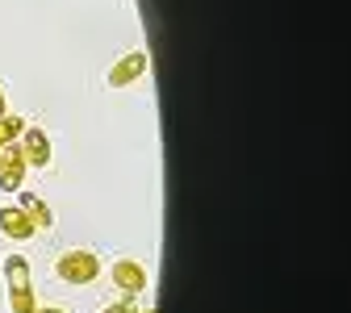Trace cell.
I'll return each instance as SVG.
<instances>
[{
  "mask_svg": "<svg viewBox=\"0 0 351 313\" xmlns=\"http://www.w3.org/2000/svg\"><path fill=\"white\" fill-rule=\"evenodd\" d=\"M147 63H151V55H147V51H134V55H125V59H117V63H113V71H109V88H125V84H134V79H143Z\"/></svg>",
  "mask_w": 351,
  "mask_h": 313,
  "instance_id": "5b68a950",
  "label": "cell"
},
{
  "mask_svg": "<svg viewBox=\"0 0 351 313\" xmlns=\"http://www.w3.org/2000/svg\"><path fill=\"white\" fill-rule=\"evenodd\" d=\"M38 301H34V288H21V292H9V313H34Z\"/></svg>",
  "mask_w": 351,
  "mask_h": 313,
  "instance_id": "9c48e42d",
  "label": "cell"
},
{
  "mask_svg": "<svg viewBox=\"0 0 351 313\" xmlns=\"http://www.w3.org/2000/svg\"><path fill=\"white\" fill-rule=\"evenodd\" d=\"M34 313H67V309H63V305H38Z\"/></svg>",
  "mask_w": 351,
  "mask_h": 313,
  "instance_id": "8fae6325",
  "label": "cell"
},
{
  "mask_svg": "<svg viewBox=\"0 0 351 313\" xmlns=\"http://www.w3.org/2000/svg\"><path fill=\"white\" fill-rule=\"evenodd\" d=\"M143 313H159V309H143Z\"/></svg>",
  "mask_w": 351,
  "mask_h": 313,
  "instance_id": "5bb4252c",
  "label": "cell"
},
{
  "mask_svg": "<svg viewBox=\"0 0 351 313\" xmlns=\"http://www.w3.org/2000/svg\"><path fill=\"white\" fill-rule=\"evenodd\" d=\"M21 134H25V121L21 117H0V151H9V147H17L21 142Z\"/></svg>",
  "mask_w": 351,
  "mask_h": 313,
  "instance_id": "ba28073f",
  "label": "cell"
},
{
  "mask_svg": "<svg viewBox=\"0 0 351 313\" xmlns=\"http://www.w3.org/2000/svg\"><path fill=\"white\" fill-rule=\"evenodd\" d=\"M5 163H9V151H0V171H5Z\"/></svg>",
  "mask_w": 351,
  "mask_h": 313,
  "instance_id": "7c38bea8",
  "label": "cell"
},
{
  "mask_svg": "<svg viewBox=\"0 0 351 313\" xmlns=\"http://www.w3.org/2000/svg\"><path fill=\"white\" fill-rule=\"evenodd\" d=\"M17 147H21V159H25L29 167H51V159H55V155H51V138H47L38 125H29V129L21 134Z\"/></svg>",
  "mask_w": 351,
  "mask_h": 313,
  "instance_id": "277c9868",
  "label": "cell"
},
{
  "mask_svg": "<svg viewBox=\"0 0 351 313\" xmlns=\"http://www.w3.org/2000/svg\"><path fill=\"white\" fill-rule=\"evenodd\" d=\"M109 276H113V284H117L121 297H138V292H147V267H143L138 259H117Z\"/></svg>",
  "mask_w": 351,
  "mask_h": 313,
  "instance_id": "7a4b0ae2",
  "label": "cell"
},
{
  "mask_svg": "<svg viewBox=\"0 0 351 313\" xmlns=\"http://www.w3.org/2000/svg\"><path fill=\"white\" fill-rule=\"evenodd\" d=\"M21 209L34 217V226L42 230V226H55V213H51V205H42L34 192H21Z\"/></svg>",
  "mask_w": 351,
  "mask_h": 313,
  "instance_id": "52a82bcc",
  "label": "cell"
},
{
  "mask_svg": "<svg viewBox=\"0 0 351 313\" xmlns=\"http://www.w3.org/2000/svg\"><path fill=\"white\" fill-rule=\"evenodd\" d=\"M0 234L13 238V242H25V238L38 234V226H34V217L21 205H0Z\"/></svg>",
  "mask_w": 351,
  "mask_h": 313,
  "instance_id": "3957f363",
  "label": "cell"
},
{
  "mask_svg": "<svg viewBox=\"0 0 351 313\" xmlns=\"http://www.w3.org/2000/svg\"><path fill=\"white\" fill-rule=\"evenodd\" d=\"M55 276L63 284H93L101 276V259L93 251H63L55 259Z\"/></svg>",
  "mask_w": 351,
  "mask_h": 313,
  "instance_id": "6da1fadb",
  "label": "cell"
},
{
  "mask_svg": "<svg viewBox=\"0 0 351 313\" xmlns=\"http://www.w3.org/2000/svg\"><path fill=\"white\" fill-rule=\"evenodd\" d=\"M101 313H134V305H130V297H125V301H113V305L101 309Z\"/></svg>",
  "mask_w": 351,
  "mask_h": 313,
  "instance_id": "30bf717a",
  "label": "cell"
},
{
  "mask_svg": "<svg viewBox=\"0 0 351 313\" xmlns=\"http://www.w3.org/2000/svg\"><path fill=\"white\" fill-rule=\"evenodd\" d=\"M5 280H9V292L29 288V263L21 255H5Z\"/></svg>",
  "mask_w": 351,
  "mask_h": 313,
  "instance_id": "8992f818",
  "label": "cell"
},
{
  "mask_svg": "<svg viewBox=\"0 0 351 313\" xmlns=\"http://www.w3.org/2000/svg\"><path fill=\"white\" fill-rule=\"evenodd\" d=\"M0 117H5V92H0Z\"/></svg>",
  "mask_w": 351,
  "mask_h": 313,
  "instance_id": "4fadbf2b",
  "label": "cell"
}]
</instances>
